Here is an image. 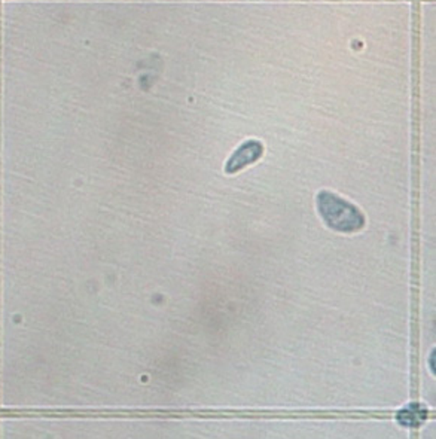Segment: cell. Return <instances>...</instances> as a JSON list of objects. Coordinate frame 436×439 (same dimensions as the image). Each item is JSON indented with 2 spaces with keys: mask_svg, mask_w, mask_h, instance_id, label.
<instances>
[{
  "mask_svg": "<svg viewBox=\"0 0 436 439\" xmlns=\"http://www.w3.org/2000/svg\"><path fill=\"white\" fill-rule=\"evenodd\" d=\"M319 210L325 222L337 231L352 232L364 227V215L353 204L330 193L319 194Z\"/></svg>",
  "mask_w": 436,
  "mask_h": 439,
  "instance_id": "cell-1",
  "label": "cell"
},
{
  "mask_svg": "<svg viewBox=\"0 0 436 439\" xmlns=\"http://www.w3.org/2000/svg\"><path fill=\"white\" fill-rule=\"evenodd\" d=\"M261 155H262V144L257 140H249L234 152L225 170H227V173H235L245 169L246 166L255 163Z\"/></svg>",
  "mask_w": 436,
  "mask_h": 439,
  "instance_id": "cell-2",
  "label": "cell"
}]
</instances>
